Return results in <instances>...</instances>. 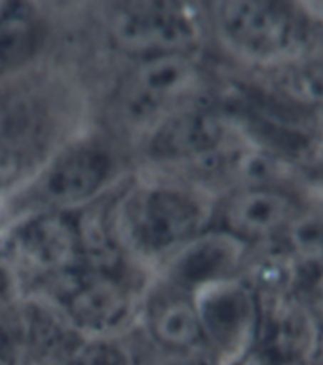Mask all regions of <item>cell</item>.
I'll return each instance as SVG.
<instances>
[{
	"label": "cell",
	"instance_id": "5bb4252c",
	"mask_svg": "<svg viewBox=\"0 0 323 365\" xmlns=\"http://www.w3.org/2000/svg\"><path fill=\"white\" fill-rule=\"evenodd\" d=\"M50 25L39 4L0 2V82L46 57Z\"/></svg>",
	"mask_w": 323,
	"mask_h": 365
},
{
	"label": "cell",
	"instance_id": "3957f363",
	"mask_svg": "<svg viewBox=\"0 0 323 365\" xmlns=\"http://www.w3.org/2000/svg\"><path fill=\"white\" fill-rule=\"evenodd\" d=\"M210 40L242 73H272L323 56V27L301 2L205 4Z\"/></svg>",
	"mask_w": 323,
	"mask_h": 365
},
{
	"label": "cell",
	"instance_id": "6da1fadb",
	"mask_svg": "<svg viewBox=\"0 0 323 365\" xmlns=\"http://www.w3.org/2000/svg\"><path fill=\"white\" fill-rule=\"evenodd\" d=\"M90 128V91L68 63L44 57L0 82V204Z\"/></svg>",
	"mask_w": 323,
	"mask_h": 365
},
{
	"label": "cell",
	"instance_id": "30bf717a",
	"mask_svg": "<svg viewBox=\"0 0 323 365\" xmlns=\"http://www.w3.org/2000/svg\"><path fill=\"white\" fill-rule=\"evenodd\" d=\"M205 346L219 365L255 348L259 304L242 278L227 279L194 293Z\"/></svg>",
	"mask_w": 323,
	"mask_h": 365
},
{
	"label": "cell",
	"instance_id": "277c9868",
	"mask_svg": "<svg viewBox=\"0 0 323 365\" xmlns=\"http://www.w3.org/2000/svg\"><path fill=\"white\" fill-rule=\"evenodd\" d=\"M202 56L164 53L130 61L107 101L108 135L128 153L173 114L211 96Z\"/></svg>",
	"mask_w": 323,
	"mask_h": 365
},
{
	"label": "cell",
	"instance_id": "7a4b0ae2",
	"mask_svg": "<svg viewBox=\"0 0 323 365\" xmlns=\"http://www.w3.org/2000/svg\"><path fill=\"white\" fill-rule=\"evenodd\" d=\"M217 196L181 177L135 168L113 196V227L133 264L153 276L183 245L207 230Z\"/></svg>",
	"mask_w": 323,
	"mask_h": 365
},
{
	"label": "cell",
	"instance_id": "9a60e30c",
	"mask_svg": "<svg viewBox=\"0 0 323 365\" xmlns=\"http://www.w3.org/2000/svg\"><path fill=\"white\" fill-rule=\"evenodd\" d=\"M302 264L285 240L250 247L245 257L244 279L255 297L299 293L302 284Z\"/></svg>",
	"mask_w": 323,
	"mask_h": 365
},
{
	"label": "cell",
	"instance_id": "7c38bea8",
	"mask_svg": "<svg viewBox=\"0 0 323 365\" xmlns=\"http://www.w3.org/2000/svg\"><path fill=\"white\" fill-rule=\"evenodd\" d=\"M247 251V245L219 228L210 227L173 253L153 278L194 295L213 284L240 278Z\"/></svg>",
	"mask_w": 323,
	"mask_h": 365
},
{
	"label": "cell",
	"instance_id": "ffe728a7",
	"mask_svg": "<svg viewBox=\"0 0 323 365\" xmlns=\"http://www.w3.org/2000/svg\"><path fill=\"white\" fill-rule=\"evenodd\" d=\"M137 365H219L210 356H165V354H153L147 356L139 354Z\"/></svg>",
	"mask_w": 323,
	"mask_h": 365
},
{
	"label": "cell",
	"instance_id": "8fae6325",
	"mask_svg": "<svg viewBox=\"0 0 323 365\" xmlns=\"http://www.w3.org/2000/svg\"><path fill=\"white\" fill-rule=\"evenodd\" d=\"M133 333L153 354L213 358L205 346L194 295L158 278L148 282Z\"/></svg>",
	"mask_w": 323,
	"mask_h": 365
},
{
	"label": "cell",
	"instance_id": "ba28073f",
	"mask_svg": "<svg viewBox=\"0 0 323 365\" xmlns=\"http://www.w3.org/2000/svg\"><path fill=\"white\" fill-rule=\"evenodd\" d=\"M103 8L107 44L130 61L164 53L204 56L210 40L205 4L113 2Z\"/></svg>",
	"mask_w": 323,
	"mask_h": 365
},
{
	"label": "cell",
	"instance_id": "8992f818",
	"mask_svg": "<svg viewBox=\"0 0 323 365\" xmlns=\"http://www.w3.org/2000/svg\"><path fill=\"white\" fill-rule=\"evenodd\" d=\"M0 262L21 295L42 299L84 267L76 211L39 213L0 227Z\"/></svg>",
	"mask_w": 323,
	"mask_h": 365
},
{
	"label": "cell",
	"instance_id": "52a82bcc",
	"mask_svg": "<svg viewBox=\"0 0 323 365\" xmlns=\"http://www.w3.org/2000/svg\"><path fill=\"white\" fill-rule=\"evenodd\" d=\"M150 274L133 262L82 267L42 297L82 336H128L135 331Z\"/></svg>",
	"mask_w": 323,
	"mask_h": 365
},
{
	"label": "cell",
	"instance_id": "44dd1931",
	"mask_svg": "<svg viewBox=\"0 0 323 365\" xmlns=\"http://www.w3.org/2000/svg\"><path fill=\"white\" fill-rule=\"evenodd\" d=\"M301 194L304 210L323 225V182H307Z\"/></svg>",
	"mask_w": 323,
	"mask_h": 365
},
{
	"label": "cell",
	"instance_id": "603a6c76",
	"mask_svg": "<svg viewBox=\"0 0 323 365\" xmlns=\"http://www.w3.org/2000/svg\"><path fill=\"white\" fill-rule=\"evenodd\" d=\"M276 365H323V359H307V361H285V364H276Z\"/></svg>",
	"mask_w": 323,
	"mask_h": 365
},
{
	"label": "cell",
	"instance_id": "ac0fdd59",
	"mask_svg": "<svg viewBox=\"0 0 323 365\" xmlns=\"http://www.w3.org/2000/svg\"><path fill=\"white\" fill-rule=\"evenodd\" d=\"M0 365H17V346L10 310L0 312Z\"/></svg>",
	"mask_w": 323,
	"mask_h": 365
},
{
	"label": "cell",
	"instance_id": "d6986e66",
	"mask_svg": "<svg viewBox=\"0 0 323 365\" xmlns=\"http://www.w3.org/2000/svg\"><path fill=\"white\" fill-rule=\"evenodd\" d=\"M308 139H310L312 153H310L307 165L323 160V103L308 113Z\"/></svg>",
	"mask_w": 323,
	"mask_h": 365
},
{
	"label": "cell",
	"instance_id": "9c48e42d",
	"mask_svg": "<svg viewBox=\"0 0 323 365\" xmlns=\"http://www.w3.org/2000/svg\"><path fill=\"white\" fill-rule=\"evenodd\" d=\"M304 211L302 194L285 187H238L217 196L211 227L247 247L285 240Z\"/></svg>",
	"mask_w": 323,
	"mask_h": 365
},
{
	"label": "cell",
	"instance_id": "7402d4cb",
	"mask_svg": "<svg viewBox=\"0 0 323 365\" xmlns=\"http://www.w3.org/2000/svg\"><path fill=\"white\" fill-rule=\"evenodd\" d=\"M307 14L323 27V2H301Z\"/></svg>",
	"mask_w": 323,
	"mask_h": 365
},
{
	"label": "cell",
	"instance_id": "e0dca14e",
	"mask_svg": "<svg viewBox=\"0 0 323 365\" xmlns=\"http://www.w3.org/2000/svg\"><path fill=\"white\" fill-rule=\"evenodd\" d=\"M302 284L301 293L302 301L307 302L308 310L312 312L316 325H318L319 335H322V356H323V261L312 267L302 268ZM319 356V358H322Z\"/></svg>",
	"mask_w": 323,
	"mask_h": 365
},
{
	"label": "cell",
	"instance_id": "cb8c5ba5",
	"mask_svg": "<svg viewBox=\"0 0 323 365\" xmlns=\"http://www.w3.org/2000/svg\"><path fill=\"white\" fill-rule=\"evenodd\" d=\"M322 359H323V356H322Z\"/></svg>",
	"mask_w": 323,
	"mask_h": 365
},
{
	"label": "cell",
	"instance_id": "5b68a950",
	"mask_svg": "<svg viewBox=\"0 0 323 365\" xmlns=\"http://www.w3.org/2000/svg\"><path fill=\"white\" fill-rule=\"evenodd\" d=\"M125 156L128 150L107 131L90 128L0 204V227L23 217L90 205L133 171L125 170Z\"/></svg>",
	"mask_w": 323,
	"mask_h": 365
},
{
	"label": "cell",
	"instance_id": "2e32d148",
	"mask_svg": "<svg viewBox=\"0 0 323 365\" xmlns=\"http://www.w3.org/2000/svg\"><path fill=\"white\" fill-rule=\"evenodd\" d=\"M139 348L128 336H78L56 365H137Z\"/></svg>",
	"mask_w": 323,
	"mask_h": 365
},
{
	"label": "cell",
	"instance_id": "4fadbf2b",
	"mask_svg": "<svg viewBox=\"0 0 323 365\" xmlns=\"http://www.w3.org/2000/svg\"><path fill=\"white\" fill-rule=\"evenodd\" d=\"M259 327L255 348L274 365L322 356V335L301 293L257 297Z\"/></svg>",
	"mask_w": 323,
	"mask_h": 365
}]
</instances>
